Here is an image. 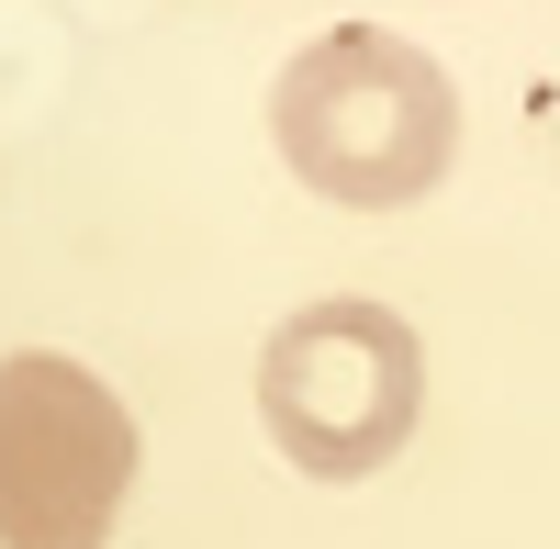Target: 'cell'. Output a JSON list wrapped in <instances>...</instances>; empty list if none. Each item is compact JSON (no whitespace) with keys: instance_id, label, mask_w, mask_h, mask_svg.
<instances>
[{"instance_id":"6da1fadb","label":"cell","mask_w":560,"mask_h":549,"mask_svg":"<svg viewBox=\"0 0 560 549\" xmlns=\"http://www.w3.org/2000/svg\"><path fill=\"white\" fill-rule=\"evenodd\" d=\"M269 135L303 191L359 202V213H404L438 191V168L459 147V90L427 45H404L382 23H337L280 68Z\"/></svg>"},{"instance_id":"7a4b0ae2","label":"cell","mask_w":560,"mask_h":549,"mask_svg":"<svg viewBox=\"0 0 560 549\" xmlns=\"http://www.w3.org/2000/svg\"><path fill=\"white\" fill-rule=\"evenodd\" d=\"M415 416H427V348L393 303H303L292 326H269L258 348V427L280 437V460L314 482H359L404 460Z\"/></svg>"},{"instance_id":"3957f363","label":"cell","mask_w":560,"mask_h":549,"mask_svg":"<svg viewBox=\"0 0 560 549\" xmlns=\"http://www.w3.org/2000/svg\"><path fill=\"white\" fill-rule=\"evenodd\" d=\"M135 493V416L57 348L0 359V549H102Z\"/></svg>"}]
</instances>
